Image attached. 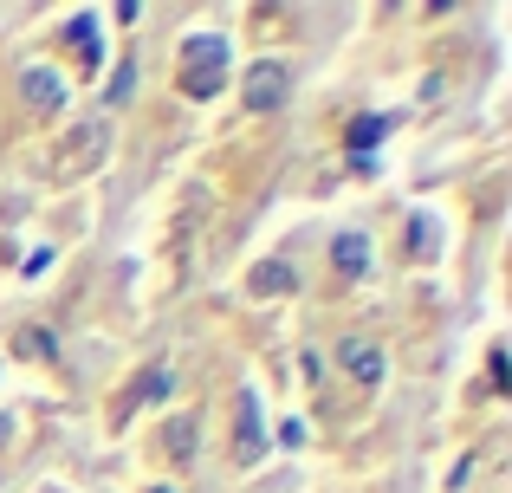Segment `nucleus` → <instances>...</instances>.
I'll return each instance as SVG.
<instances>
[{
	"label": "nucleus",
	"mask_w": 512,
	"mask_h": 493,
	"mask_svg": "<svg viewBox=\"0 0 512 493\" xmlns=\"http://www.w3.org/2000/svg\"><path fill=\"white\" fill-rule=\"evenodd\" d=\"M104 156H111V124H104V117H91V124H72L59 143H52L46 176L52 182H78V176H91Z\"/></svg>",
	"instance_id": "obj_1"
},
{
	"label": "nucleus",
	"mask_w": 512,
	"mask_h": 493,
	"mask_svg": "<svg viewBox=\"0 0 512 493\" xmlns=\"http://www.w3.org/2000/svg\"><path fill=\"white\" fill-rule=\"evenodd\" d=\"M175 85H182V98H201V104H208L214 91L227 85V39L221 33H195V39H188Z\"/></svg>",
	"instance_id": "obj_2"
},
{
	"label": "nucleus",
	"mask_w": 512,
	"mask_h": 493,
	"mask_svg": "<svg viewBox=\"0 0 512 493\" xmlns=\"http://www.w3.org/2000/svg\"><path fill=\"white\" fill-rule=\"evenodd\" d=\"M286 91H292V72L279 59H260L247 72V111H279V104H286Z\"/></svg>",
	"instance_id": "obj_3"
},
{
	"label": "nucleus",
	"mask_w": 512,
	"mask_h": 493,
	"mask_svg": "<svg viewBox=\"0 0 512 493\" xmlns=\"http://www.w3.org/2000/svg\"><path fill=\"white\" fill-rule=\"evenodd\" d=\"M266 455V422H260V396H240V429H234V461L247 468V461Z\"/></svg>",
	"instance_id": "obj_4"
},
{
	"label": "nucleus",
	"mask_w": 512,
	"mask_h": 493,
	"mask_svg": "<svg viewBox=\"0 0 512 493\" xmlns=\"http://www.w3.org/2000/svg\"><path fill=\"white\" fill-rule=\"evenodd\" d=\"M338 364L363 383V390H376V383H383V370H389L383 351H376V344H363V338H344V344H338Z\"/></svg>",
	"instance_id": "obj_5"
},
{
	"label": "nucleus",
	"mask_w": 512,
	"mask_h": 493,
	"mask_svg": "<svg viewBox=\"0 0 512 493\" xmlns=\"http://www.w3.org/2000/svg\"><path fill=\"white\" fill-rule=\"evenodd\" d=\"M20 98L39 104V111H59V104H65L59 72H52V65H26V72H20Z\"/></svg>",
	"instance_id": "obj_6"
},
{
	"label": "nucleus",
	"mask_w": 512,
	"mask_h": 493,
	"mask_svg": "<svg viewBox=\"0 0 512 493\" xmlns=\"http://www.w3.org/2000/svg\"><path fill=\"white\" fill-rule=\"evenodd\" d=\"M292 286H299V279H292L286 260H260L247 273V292H260V299H279V292H292Z\"/></svg>",
	"instance_id": "obj_7"
},
{
	"label": "nucleus",
	"mask_w": 512,
	"mask_h": 493,
	"mask_svg": "<svg viewBox=\"0 0 512 493\" xmlns=\"http://www.w3.org/2000/svg\"><path fill=\"white\" fill-rule=\"evenodd\" d=\"M65 39H72V46H78V59H85L91 72H98V59H104V26L91 20V13H78V20L65 26Z\"/></svg>",
	"instance_id": "obj_8"
},
{
	"label": "nucleus",
	"mask_w": 512,
	"mask_h": 493,
	"mask_svg": "<svg viewBox=\"0 0 512 493\" xmlns=\"http://www.w3.org/2000/svg\"><path fill=\"white\" fill-rule=\"evenodd\" d=\"M331 266H338L344 279L370 273V241H363V234H338V241H331Z\"/></svg>",
	"instance_id": "obj_9"
},
{
	"label": "nucleus",
	"mask_w": 512,
	"mask_h": 493,
	"mask_svg": "<svg viewBox=\"0 0 512 493\" xmlns=\"http://www.w3.org/2000/svg\"><path fill=\"white\" fill-rule=\"evenodd\" d=\"M389 124H396V117H357V124H350V156H363V163H370V150L383 143Z\"/></svg>",
	"instance_id": "obj_10"
},
{
	"label": "nucleus",
	"mask_w": 512,
	"mask_h": 493,
	"mask_svg": "<svg viewBox=\"0 0 512 493\" xmlns=\"http://www.w3.org/2000/svg\"><path fill=\"white\" fill-rule=\"evenodd\" d=\"M156 396H169V370H150V377L130 383V403H156Z\"/></svg>",
	"instance_id": "obj_11"
},
{
	"label": "nucleus",
	"mask_w": 512,
	"mask_h": 493,
	"mask_svg": "<svg viewBox=\"0 0 512 493\" xmlns=\"http://www.w3.org/2000/svg\"><path fill=\"white\" fill-rule=\"evenodd\" d=\"M20 351L26 357H59V338H52V331H39V325H26L20 331Z\"/></svg>",
	"instance_id": "obj_12"
},
{
	"label": "nucleus",
	"mask_w": 512,
	"mask_h": 493,
	"mask_svg": "<svg viewBox=\"0 0 512 493\" xmlns=\"http://www.w3.org/2000/svg\"><path fill=\"white\" fill-rule=\"evenodd\" d=\"M130 91H137V65H117V72H111V91H104V98H111V104H130Z\"/></svg>",
	"instance_id": "obj_13"
},
{
	"label": "nucleus",
	"mask_w": 512,
	"mask_h": 493,
	"mask_svg": "<svg viewBox=\"0 0 512 493\" xmlns=\"http://www.w3.org/2000/svg\"><path fill=\"white\" fill-rule=\"evenodd\" d=\"M169 455H175V461L195 455V422H169Z\"/></svg>",
	"instance_id": "obj_14"
},
{
	"label": "nucleus",
	"mask_w": 512,
	"mask_h": 493,
	"mask_svg": "<svg viewBox=\"0 0 512 493\" xmlns=\"http://www.w3.org/2000/svg\"><path fill=\"white\" fill-rule=\"evenodd\" d=\"M279 448H305V422H299V416L279 422Z\"/></svg>",
	"instance_id": "obj_15"
},
{
	"label": "nucleus",
	"mask_w": 512,
	"mask_h": 493,
	"mask_svg": "<svg viewBox=\"0 0 512 493\" xmlns=\"http://www.w3.org/2000/svg\"><path fill=\"white\" fill-rule=\"evenodd\" d=\"M150 493H175V487H150Z\"/></svg>",
	"instance_id": "obj_16"
}]
</instances>
